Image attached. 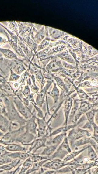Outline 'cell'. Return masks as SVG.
<instances>
[{
	"label": "cell",
	"mask_w": 98,
	"mask_h": 174,
	"mask_svg": "<svg viewBox=\"0 0 98 174\" xmlns=\"http://www.w3.org/2000/svg\"><path fill=\"white\" fill-rule=\"evenodd\" d=\"M68 162H65L63 160L55 159L46 162L42 167L47 169L56 171L68 166Z\"/></svg>",
	"instance_id": "7a4b0ae2"
},
{
	"label": "cell",
	"mask_w": 98,
	"mask_h": 174,
	"mask_svg": "<svg viewBox=\"0 0 98 174\" xmlns=\"http://www.w3.org/2000/svg\"><path fill=\"white\" fill-rule=\"evenodd\" d=\"M57 146H47L41 153V155L45 156H50L52 155L56 151Z\"/></svg>",
	"instance_id": "277c9868"
},
{
	"label": "cell",
	"mask_w": 98,
	"mask_h": 174,
	"mask_svg": "<svg viewBox=\"0 0 98 174\" xmlns=\"http://www.w3.org/2000/svg\"><path fill=\"white\" fill-rule=\"evenodd\" d=\"M88 156L91 161H98V154L91 145H90L87 149Z\"/></svg>",
	"instance_id": "5b68a950"
},
{
	"label": "cell",
	"mask_w": 98,
	"mask_h": 174,
	"mask_svg": "<svg viewBox=\"0 0 98 174\" xmlns=\"http://www.w3.org/2000/svg\"><path fill=\"white\" fill-rule=\"evenodd\" d=\"M19 110L23 114H25L26 113V110L25 107L22 105L19 106Z\"/></svg>",
	"instance_id": "4fadbf2b"
},
{
	"label": "cell",
	"mask_w": 98,
	"mask_h": 174,
	"mask_svg": "<svg viewBox=\"0 0 98 174\" xmlns=\"http://www.w3.org/2000/svg\"><path fill=\"white\" fill-rule=\"evenodd\" d=\"M89 146H90V145H88V146L80 150H76L73 151V152H71L70 153L68 154V155L66 156L63 159V160L65 162H68L69 161L75 159L76 158V157L78 155H80V153H82L83 152H84V151L87 149Z\"/></svg>",
	"instance_id": "3957f363"
},
{
	"label": "cell",
	"mask_w": 98,
	"mask_h": 174,
	"mask_svg": "<svg viewBox=\"0 0 98 174\" xmlns=\"http://www.w3.org/2000/svg\"><path fill=\"white\" fill-rule=\"evenodd\" d=\"M72 151L68 144V139L67 138H65L63 143L53 155L49 156V161L55 159L63 160L68 154L72 152Z\"/></svg>",
	"instance_id": "6da1fadb"
},
{
	"label": "cell",
	"mask_w": 98,
	"mask_h": 174,
	"mask_svg": "<svg viewBox=\"0 0 98 174\" xmlns=\"http://www.w3.org/2000/svg\"><path fill=\"white\" fill-rule=\"evenodd\" d=\"M7 41L5 37L0 35V46H2L6 43Z\"/></svg>",
	"instance_id": "7c38bea8"
},
{
	"label": "cell",
	"mask_w": 98,
	"mask_h": 174,
	"mask_svg": "<svg viewBox=\"0 0 98 174\" xmlns=\"http://www.w3.org/2000/svg\"><path fill=\"white\" fill-rule=\"evenodd\" d=\"M14 158H19L22 160H25L30 156V155L28 153L26 152H19L14 153L13 155H11V157L13 156Z\"/></svg>",
	"instance_id": "52a82bcc"
},
{
	"label": "cell",
	"mask_w": 98,
	"mask_h": 174,
	"mask_svg": "<svg viewBox=\"0 0 98 174\" xmlns=\"http://www.w3.org/2000/svg\"><path fill=\"white\" fill-rule=\"evenodd\" d=\"M8 150L12 151H21V152H27V149L26 148L20 146L18 145H9L7 148Z\"/></svg>",
	"instance_id": "8992f818"
},
{
	"label": "cell",
	"mask_w": 98,
	"mask_h": 174,
	"mask_svg": "<svg viewBox=\"0 0 98 174\" xmlns=\"http://www.w3.org/2000/svg\"><path fill=\"white\" fill-rule=\"evenodd\" d=\"M93 174H98V168L97 167L96 169L92 171Z\"/></svg>",
	"instance_id": "9a60e30c"
},
{
	"label": "cell",
	"mask_w": 98,
	"mask_h": 174,
	"mask_svg": "<svg viewBox=\"0 0 98 174\" xmlns=\"http://www.w3.org/2000/svg\"><path fill=\"white\" fill-rule=\"evenodd\" d=\"M75 170L73 171L72 172V174H75Z\"/></svg>",
	"instance_id": "ac0fdd59"
},
{
	"label": "cell",
	"mask_w": 98,
	"mask_h": 174,
	"mask_svg": "<svg viewBox=\"0 0 98 174\" xmlns=\"http://www.w3.org/2000/svg\"><path fill=\"white\" fill-rule=\"evenodd\" d=\"M54 174H68L67 173H66V174H63V173H54Z\"/></svg>",
	"instance_id": "ffe728a7"
},
{
	"label": "cell",
	"mask_w": 98,
	"mask_h": 174,
	"mask_svg": "<svg viewBox=\"0 0 98 174\" xmlns=\"http://www.w3.org/2000/svg\"><path fill=\"white\" fill-rule=\"evenodd\" d=\"M91 170H86L82 168H79L75 170V174H86L90 173Z\"/></svg>",
	"instance_id": "30bf717a"
},
{
	"label": "cell",
	"mask_w": 98,
	"mask_h": 174,
	"mask_svg": "<svg viewBox=\"0 0 98 174\" xmlns=\"http://www.w3.org/2000/svg\"><path fill=\"white\" fill-rule=\"evenodd\" d=\"M33 138V136L30 135H26L22 136L20 139L19 141L23 143H28Z\"/></svg>",
	"instance_id": "ba28073f"
},
{
	"label": "cell",
	"mask_w": 98,
	"mask_h": 174,
	"mask_svg": "<svg viewBox=\"0 0 98 174\" xmlns=\"http://www.w3.org/2000/svg\"><path fill=\"white\" fill-rule=\"evenodd\" d=\"M10 113L11 116L13 118H15L17 115L16 111L13 106H11L10 107Z\"/></svg>",
	"instance_id": "8fae6325"
},
{
	"label": "cell",
	"mask_w": 98,
	"mask_h": 174,
	"mask_svg": "<svg viewBox=\"0 0 98 174\" xmlns=\"http://www.w3.org/2000/svg\"><path fill=\"white\" fill-rule=\"evenodd\" d=\"M19 84L18 83H15L13 84V87L15 88H16L19 87Z\"/></svg>",
	"instance_id": "2e32d148"
},
{
	"label": "cell",
	"mask_w": 98,
	"mask_h": 174,
	"mask_svg": "<svg viewBox=\"0 0 98 174\" xmlns=\"http://www.w3.org/2000/svg\"><path fill=\"white\" fill-rule=\"evenodd\" d=\"M1 51L2 53H3L4 55L8 58H14L16 57L14 53L9 50L2 49Z\"/></svg>",
	"instance_id": "9c48e42d"
},
{
	"label": "cell",
	"mask_w": 98,
	"mask_h": 174,
	"mask_svg": "<svg viewBox=\"0 0 98 174\" xmlns=\"http://www.w3.org/2000/svg\"><path fill=\"white\" fill-rule=\"evenodd\" d=\"M25 93L26 94L28 95L30 93L29 90L28 89H26L25 91Z\"/></svg>",
	"instance_id": "e0dca14e"
},
{
	"label": "cell",
	"mask_w": 98,
	"mask_h": 174,
	"mask_svg": "<svg viewBox=\"0 0 98 174\" xmlns=\"http://www.w3.org/2000/svg\"><path fill=\"white\" fill-rule=\"evenodd\" d=\"M9 161L8 159H4L0 158V164H5L6 163V162H9V161Z\"/></svg>",
	"instance_id": "5bb4252c"
},
{
	"label": "cell",
	"mask_w": 98,
	"mask_h": 174,
	"mask_svg": "<svg viewBox=\"0 0 98 174\" xmlns=\"http://www.w3.org/2000/svg\"><path fill=\"white\" fill-rule=\"evenodd\" d=\"M2 96H3L2 94L1 93H0V97H1Z\"/></svg>",
	"instance_id": "d6986e66"
}]
</instances>
